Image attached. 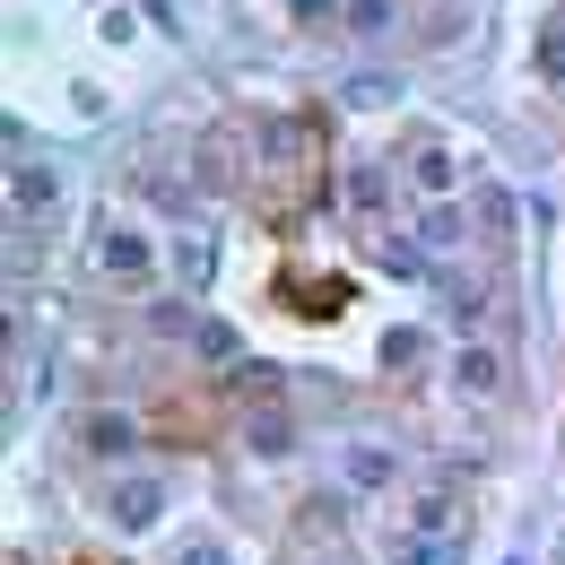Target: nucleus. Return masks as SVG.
<instances>
[{
	"label": "nucleus",
	"mask_w": 565,
	"mask_h": 565,
	"mask_svg": "<svg viewBox=\"0 0 565 565\" xmlns=\"http://www.w3.org/2000/svg\"><path fill=\"white\" fill-rule=\"evenodd\" d=\"M157 513H166V488H157V479H122V488H114V522H122V531H148Z\"/></svg>",
	"instance_id": "nucleus-1"
},
{
	"label": "nucleus",
	"mask_w": 565,
	"mask_h": 565,
	"mask_svg": "<svg viewBox=\"0 0 565 565\" xmlns=\"http://www.w3.org/2000/svg\"><path fill=\"white\" fill-rule=\"evenodd\" d=\"M452 383H461L470 401H488L495 383H504V365H495V349H479V340H461V356H452Z\"/></svg>",
	"instance_id": "nucleus-2"
},
{
	"label": "nucleus",
	"mask_w": 565,
	"mask_h": 565,
	"mask_svg": "<svg viewBox=\"0 0 565 565\" xmlns=\"http://www.w3.org/2000/svg\"><path fill=\"white\" fill-rule=\"evenodd\" d=\"M105 270H114V279H148V244L131 226H105Z\"/></svg>",
	"instance_id": "nucleus-3"
},
{
	"label": "nucleus",
	"mask_w": 565,
	"mask_h": 565,
	"mask_svg": "<svg viewBox=\"0 0 565 565\" xmlns=\"http://www.w3.org/2000/svg\"><path fill=\"white\" fill-rule=\"evenodd\" d=\"M409 166H418V192H426V201H444V192H452V148H444V140H418Z\"/></svg>",
	"instance_id": "nucleus-4"
},
{
	"label": "nucleus",
	"mask_w": 565,
	"mask_h": 565,
	"mask_svg": "<svg viewBox=\"0 0 565 565\" xmlns=\"http://www.w3.org/2000/svg\"><path fill=\"white\" fill-rule=\"evenodd\" d=\"M235 140H244V122H217L210 140H201V183H235L226 166H235Z\"/></svg>",
	"instance_id": "nucleus-5"
},
{
	"label": "nucleus",
	"mask_w": 565,
	"mask_h": 565,
	"mask_svg": "<svg viewBox=\"0 0 565 565\" xmlns=\"http://www.w3.org/2000/svg\"><path fill=\"white\" fill-rule=\"evenodd\" d=\"M78 444H87V452H105V461H114V452H131V418H114V409H96V418L78 426Z\"/></svg>",
	"instance_id": "nucleus-6"
},
{
	"label": "nucleus",
	"mask_w": 565,
	"mask_h": 565,
	"mask_svg": "<svg viewBox=\"0 0 565 565\" xmlns=\"http://www.w3.org/2000/svg\"><path fill=\"white\" fill-rule=\"evenodd\" d=\"M53 192H62V174H53V166H18V210H35V201L53 210Z\"/></svg>",
	"instance_id": "nucleus-7"
},
{
	"label": "nucleus",
	"mask_w": 565,
	"mask_h": 565,
	"mask_svg": "<svg viewBox=\"0 0 565 565\" xmlns=\"http://www.w3.org/2000/svg\"><path fill=\"white\" fill-rule=\"evenodd\" d=\"M349 26L356 35H383L392 26V0H349Z\"/></svg>",
	"instance_id": "nucleus-8"
},
{
	"label": "nucleus",
	"mask_w": 565,
	"mask_h": 565,
	"mask_svg": "<svg viewBox=\"0 0 565 565\" xmlns=\"http://www.w3.org/2000/svg\"><path fill=\"white\" fill-rule=\"evenodd\" d=\"M253 452H287V418H279V409L253 418Z\"/></svg>",
	"instance_id": "nucleus-9"
},
{
	"label": "nucleus",
	"mask_w": 565,
	"mask_h": 565,
	"mask_svg": "<svg viewBox=\"0 0 565 565\" xmlns=\"http://www.w3.org/2000/svg\"><path fill=\"white\" fill-rule=\"evenodd\" d=\"M349 479H356V488H383V479H392V461H383V452H356Z\"/></svg>",
	"instance_id": "nucleus-10"
},
{
	"label": "nucleus",
	"mask_w": 565,
	"mask_h": 565,
	"mask_svg": "<svg viewBox=\"0 0 565 565\" xmlns=\"http://www.w3.org/2000/svg\"><path fill=\"white\" fill-rule=\"evenodd\" d=\"M461 235H470L461 210H435V217H426V244H461Z\"/></svg>",
	"instance_id": "nucleus-11"
},
{
	"label": "nucleus",
	"mask_w": 565,
	"mask_h": 565,
	"mask_svg": "<svg viewBox=\"0 0 565 565\" xmlns=\"http://www.w3.org/2000/svg\"><path fill=\"white\" fill-rule=\"evenodd\" d=\"M383 270L392 279H418V244H383Z\"/></svg>",
	"instance_id": "nucleus-12"
},
{
	"label": "nucleus",
	"mask_w": 565,
	"mask_h": 565,
	"mask_svg": "<svg viewBox=\"0 0 565 565\" xmlns=\"http://www.w3.org/2000/svg\"><path fill=\"white\" fill-rule=\"evenodd\" d=\"M540 71H548V78H565V18L548 26V44H540Z\"/></svg>",
	"instance_id": "nucleus-13"
},
{
	"label": "nucleus",
	"mask_w": 565,
	"mask_h": 565,
	"mask_svg": "<svg viewBox=\"0 0 565 565\" xmlns=\"http://www.w3.org/2000/svg\"><path fill=\"white\" fill-rule=\"evenodd\" d=\"M383 365H418V331H392V340H383Z\"/></svg>",
	"instance_id": "nucleus-14"
},
{
	"label": "nucleus",
	"mask_w": 565,
	"mask_h": 565,
	"mask_svg": "<svg viewBox=\"0 0 565 565\" xmlns=\"http://www.w3.org/2000/svg\"><path fill=\"white\" fill-rule=\"evenodd\" d=\"M183 565H226V548L217 540H183Z\"/></svg>",
	"instance_id": "nucleus-15"
},
{
	"label": "nucleus",
	"mask_w": 565,
	"mask_h": 565,
	"mask_svg": "<svg viewBox=\"0 0 565 565\" xmlns=\"http://www.w3.org/2000/svg\"><path fill=\"white\" fill-rule=\"evenodd\" d=\"M322 9H331V0H296V18H322Z\"/></svg>",
	"instance_id": "nucleus-16"
}]
</instances>
